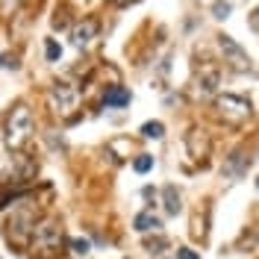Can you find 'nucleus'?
<instances>
[{"instance_id": "1", "label": "nucleus", "mask_w": 259, "mask_h": 259, "mask_svg": "<svg viewBox=\"0 0 259 259\" xmlns=\"http://www.w3.org/2000/svg\"><path fill=\"white\" fill-rule=\"evenodd\" d=\"M6 133H3V142L9 150H21V147L27 145V139H30L32 133V112L27 103H15L9 112H6Z\"/></svg>"}, {"instance_id": "2", "label": "nucleus", "mask_w": 259, "mask_h": 259, "mask_svg": "<svg viewBox=\"0 0 259 259\" xmlns=\"http://www.w3.org/2000/svg\"><path fill=\"white\" fill-rule=\"evenodd\" d=\"M65 236H62V224L56 218H45L35 224V233H32V250L38 253H56L62 247Z\"/></svg>"}, {"instance_id": "3", "label": "nucleus", "mask_w": 259, "mask_h": 259, "mask_svg": "<svg viewBox=\"0 0 259 259\" xmlns=\"http://www.w3.org/2000/svg\"><path fill=\"white\" fill-rule=\"evenodd\" d=\"M215 112L230 124H242L250 118V100H244L242 95H218L215 97Z\"/></svg>"}, {"instance_id": "4", "label": "nucleus", "mask_w": 259, "mask_h": 259, "mask_svg": "<svg viewBox=\"0 0 259 259\" xmlns=\"http://www.w3.org/2000/svg\"><path fill=\"white\" fill-rule=\"evenodd\" d=\"M32 233H35V212H30V206H21L12 212V218L6 224V239L24 244L27 239H32Z\"/></svg>"}, {"instance_id": "5", "label": "nucleus", "mask_w": 259, "mask_h": 259, "mask_svg": "<svg viewBox=\"0 0 259 259\" xmlns=\"http://www.w3.org/2000/svg\"><path fill=\"white\" fill-rule=\"evenodd\" d=\"M218 48L224 53V62H230L236 71H250V56L233 35H218Z\"/></svg>"}, {"instance_id": "6", "label": "nucleus", "mask_w": 259, "mask_h": 259, "mask_svg": "<svg viewBox=\"0 0 259 259\" xmlns=\"http://www.w3.org/2000/svg\"><path fill=\"white\" fill-rule=\"evenodd\" d=\"M77 100H80L77 85H71V82H53V89H50V103H53L56 112L68 115L77 106Z\"/></svg>"}, {"instance_id": "7", "label": "nucleus", "mask_w": 259, "mask_h": 259, "mask_svg": "<svg viewBox=\"0 0 259 259\" xmlns=\"http://www.w3.org/2000/svg\"><path fill=\"white\" fill-rule=\"evenodd\" d=\"M95 35H97V21H92V18L80 21V24L71 30V38H74V45H77V48H89Z\"/></svg>"}, {"instance_id": "8", "label": "nucleus", "mask_w": 259, "mask_h": 259, "mask_svg": "<svg viewBox=\"0 0 259 259\" xmlns=\"http://www.w3.org/2000/svg\"><path fill=\"white\" fill-rule=\"evenodd\" d=\"M247 165H250V159L244 156V150H236V153H233V156L224 162V168H221V171H224V177L239 180L244 171H247Z\"/></svg>"}, {"instance_id": "9", "label": "nucleus", "mask_w": 259, "mask_h": 259, "mask_svg": "<svg viewBox=\"0 0 259 259\" xmlns=\"http://www.w3.org/2000/svg\"><path fill=\"white\" fill-rule=\"evenodd\" d=\"M133 227H136V233H150V230H159L162 221L153 212H139V215L133 218Z\"/></svg>"}, {"instance_id": "10", "label": "nucleus", "mask_w": 259, "mask_h": 259, "mask_svg": "<svg viewBox=\"0 0 259 259\" xmlns=\"http://www.w3.org/2000/svg\"><path fill=\"white\" fill-rule=\"evenodd\" d=\"M162 200H165V212H168V215H177V212L183 209L180 192L174 189V186H165V189H162Z\"/></svg>"}, {"instance_id": "11", "label": "nucleus", "mask_w": 259, "mask_h": 259, "mask_svg": "<svg viewBox=\"0 0 259 259\" xmlns=\"http://www.w3.org/2000/svg\"><path fill=\"white\" fill-rule=\"evenodd\" d=\"M103 100H106V106H127V103H130V92H127V89H121V85H115V89L106 92Z\"/></svg>"}, {"instance_id": "12", "label": "nucleus", "mask_w": 259, "mask_h": 259, "mask_svg": "<svg viewBox=\"0 0 259 259\" xmlns=\"http://www.w3.org/2000/svg\"><path fill=\"white\" fill-rule=\"evenodd\" d=\"M200 85H197V89H200V92H203V95H209V92H215V85H218V71H215V68H203V74H200Z\"/></svg>"}, {"instance_id": "13", "label": "nucleus", "mask_w": 259, "mask_h": 259, "mask_svg": "<svg viewBox=\"0 0 259 259\" xmlns=\"http://www.w3.org/2000/svg\"><path fill=\"white\" fill-rule=\"evenodd\" d=\"M142 136L145 139H162L165 136V124L162 121H147L145 127H142Z\"/></svg>"}, {"instance_id": "14", "label": "nucleus", "mask_w": 259, "mask_h": 259, "mask_svg": "<svg viewBox=\"0 0 259 259\" xmlns=\"http://www.w3.org/2000/svg\"><path fill=\"white\" fill-rule=\"evenodd\" d=\"M133 168H136V174H147V171L153 168V156H147V153H142V156H136V162H133Z\"/></svg>"}, {"instance_id": "15", "label": "nucleus", "mask_w": 259, "mask_h": 259, "mask_svg": "<svg viewBox=\"0 0 259 259\" xmlns=\"http://www.w3.org/2000/svg\"><path fill=\"white\" fill-rule=\"evenodd\" d=\"M68 247H71V253H77V256H85V253L92 250V244L85 242V239H68Z\"/></svg>"}, {"instance_id": "16", "label": "nucleus", "mask_w": 259, "mask_h": 259, "mask_svg": "<svg viewBox=\"0 0 259 259\" xmlns=\"http://www.w3.org/2000/svg\"><path fill=\"white\" fill-rule=\"evenodd\" d=\"M230 12H233V6H230L227 0H215V3H212V15L215 18L224 21V18H230Z\"/></svg>"}, {"instance_id": "17", "label": "nucleus", "mask_w": 259, "mask_h": 259, "mask_svg": "<svg viewBox=\"0 0 259 259\" xmlns=\"http://www.w3.org/2000/svg\"><path fill=\"white\" fill-rule=\"evenodd\" d=\"M45 56H48V62H56L59 56H62V48L53 41V38H48V48H45Z\"/></svg>"}, {"instance_id": "18", "label": "nucleus", "mask_w": 259, "mask_h": 259, "mask_svg": "<svg viewBox=\"0 0 259 259\" xmlns=\"http://www.w3.org/2000/svg\"><path fill=\"white\" fill-rule=\"evenodd\" d=\"M165 239H162V236H156V239H153V242H147V250H150V253H162V247H165Z\"/></svg>"}, {"instance_id": "19", "label": "nucleus", "mask_w": 259, "mask_h": 259, "mask_svg": "<svg viewBox=\"0 0 259 259\" xmlns=\"http://www.w3.org/2000/svg\"><path fill=\"white\" fill-rule=\"evenodd\" d=\"M177 259H197V253H194L192 247H180V250H177Z\"/></svg>"}, {"instance_id": "20", "label": "nucleus", "mask_w": 259, "mask_h": 259, "mask_svg": "<svg viewBox=\"0 0 259 259\" xmlns=\"http://www.w3.org/2000/svg\"><path fill=\"white\" fill-rule=\"evenodd\" d=\"M250 27H253V30L259 32V6L253 9V15H250Z\"/></svg>"}, {"instance_id": "21", "label": "nucleus", "mask_w": 259, "mask_h": 259, "mask_svg": "<svg viewBox=\"0 0 259 259\" xmlns=\"http://www.w3.org/2000/svg\"><path fill=\"white\" fill-rule=\"evenodd\" d=\"M118 6H130V3H139V0H115Z\"/></svg>"}, {"instance_id": "22", "label": "nucleus", "mask_w": 259, "mask_h": 259, "mask_svg": "<svg viewBox=\"0 0 259 259\" xmlns=\"http://www.w3.org/2000/svg\"><path fill=\"white\" fill-rule=\"evenodd\" d=\"M256 189H259V177H256Z\"/></svg>"}]
</instances>
